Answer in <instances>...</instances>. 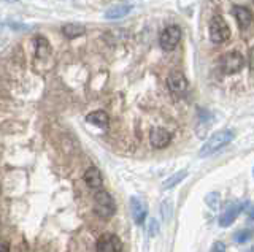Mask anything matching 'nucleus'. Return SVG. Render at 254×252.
<instances>
[{
    "label": "nucleus",
    "instance_id": "obj_10",
    "mask_svg": "<svg viewBox=\"0 0 254 252\" xmlns=\"http://www.w3.org/2000/svg\"><path fill=\"white\" fill-rule=\"evenodd\" d=\"M232 13H234V18L237 21L238 27L242 30L248 29L253 22V13L250 8H246V6H240V5H234L232 8Z\"/></svg>",
    "mask_w": 254,
    "mask_h": 252
},
{
    "label": "nucleus",
    "instance_id": "obj_9",
    "mask_svg": "<svg viewBox=\"0 0 254 252\" xmlns=\"http://www.w3.org/2000/svg\"><path fill=\"white\" fill-rule=\"evenodd\" d=\"M130 211H132V217L135 220V224L141 225L143 222H145L146 214H148V206L141 199H138V197H132L130 199Z\"/></svg>",
    "mask_w": 254,
    "mask_h": 252
},
{
    "label": "nucleus",
    "instance_id": "obj_11",
    "mask_svg": "<svg viewBox=\"0 0 254 252\" xmlns=\"http://www.w3.org/2000/svg\"><path fill=\"white\" fill-rule=\"evenodd\" d=\"M149 141H151V145H153L154 148L162 149V148H165V146L172 141V135H170V132H169V130L157 127V129H153V130H151Z\"/></svg>",
    "mask_w": 254,
    "mask_h": 252
},
{
    "label": "nucleus",
    "instance_id": "obj_22",
    "mask_svg": "<svg viewBox=\"0 0 254 252\" xmlns=\"http://www.w3.org/2000/svg\"><path fill=\"white\" fill-rule=\"evenodd\" d=\"M211 252H226V246H224V244H222L221 241H218V243H214V244H213Z\"/></svg>",
    "mask_w": 254,
    "mask_h": 252
},
{
    "label": "nucleus",
    "instance_id": "obj_17",
    "mask_svg": "<svg viewBox=\"0 0 254 252\" xmlns=\"http://www.w3.org/2000/svg\"><path fill=\"white\" fill-rule=\"evenodd\" d=\"M62 34L67 38H76L84 34V26L81 24H65L62 27Z\"/></svg>",
    "mask_w": 254,
    "mask_h": 252
},
{
    "label": "nucleus",
    "instance_id": "obj_13",
    "mask_svg": "<svg viewBox=\"0 0 254 252\" xmlns=\"http://www.w3.org/2000/svg\"><path fill=\"white\" fill-rule=\"evenodd\" d=\"M132 11V6L130 5H126V3H118L110 6V8L105 11V18L107 19H121L124 16H127Z\"/></svg>",
    "mask_w": 254,
    "mask_h": 252
},
{
    "label": "nucleus",
    "instance_id": "obj_5",
    "mask_svg": "<svg viewBox=\"0 0 254 252\" xmlns=\"http://www.w3.org/2000/svg\"><path fill=\"white\" fill-rule=\"evenodd\" d=\"M181 40V29L180 26H169L162 30L159 37V45L164 51H173Z\"/></svg>",
    "mask_w": 254,
    "mask_h": 252
},
{
    "label": "nucleus",
    "instance_id": "obj_3",
    "mask_svg": "<svg viewBox=\"0 0 254 252\" xmlns=\"http://www.w3.org/2000/svg\"><path fill=\"white\" fill-rule=\"evenodd\" d=\"M210 38L216 45L224 43L230 38V29L221 14H214L210 21Z\"/></svg>",
    "mask_w": 254,
    "mask_h": 252
},
{
    "label": "nucleus",
    "instance_id": "obj_14",
    "mask_svg": "<svg viewBox=\"0 0 254 252\" xmlns=\"http://www.w3.org/2000/svg\"><path fill=\"white\" fill-rule=\"evenodd\" d=\"M86 121L89 124L97 125L100 129H107L110 124V117L105 111H92L86 116Z\"/></svg>",
    "mask_w": 254,
    "mask_h": 252
},
{
    "label": "nucleus",
    "instance_id": "obj_23",
    "mask_svg": "<svg viewBox=\"0 0 254 252\" xmlns=\"http://www.w3.org/2000/svg\"><path fill=\"white\" fill-rule=\"evenodd\" d=\"M0 252H10V244L3 238H0Z\"/></svg>",
    "mask_w": 254,
    "mask_h": 252
},
{
    "label": "nucleus",
    "instance_id": "obj_12",
    "mask_svg": "<svg viewBox=\"0 0 254 252\" xmlns=\"http://www.w3.org/2000/svg\"><path fill=\"white\" fill-rule=\"evenodd\" d=\"M84 183L91 189H99L103 184V178H102L100 170L95 168V167L87 168L86 173H84Z\"/></svg>",
    "mask_w": 254,
    "mask_h": 252
},
{
    "label": "nucleus",
    "instance_id": "obj_4",
    "mask_svg": "<svg viewBox=\"0 0 254 252\" xmlns=\"http://www.w3.org/2000/svg\"><path fill=\"white\" fill-rule=\"evenodd\" d=\"M243 67H245V57L237 51H229L221 59V70L226 75H235Z\"/></svg>",
    "mask_w": 254,
    "mask_h": 252
},
{
    "label": "nucleus",
    "instance_id": "obj_25",
    "mask_svg": "<svg viewBox=\"0 0 254 252\" xmlns=\"http://www.w3.org/2000/svg\"><path fill=\"white\" fill-rule=\"evenodd\" d=\"M248 252H253V249H250V251H248Z\"/></svg>",
    "mask_w": 254,
    "mask_h": 252
},
{
    "label": "nucleus",
    "instance_id": "obj_7",
    "mask_svg": "<svg viewBox=\"0 0 254 252\" xmlns=\"http://www.w3.org/2000/svg\"><path fill=\"white\" fill-rule=\"evenodd\" d=\"M167 86H169L170 92L175 94V96H185L188 92L189 83L185 75L178 72V70H175V72H172L169 78H167Z\"/></svg>",
    "mask_w": 254,
    "mask_h": 252
},
{
    "label": "nucleus",
    "instance_id": "obj_6",
    "mask_svg": "<svg viewBox=\"0 0 254 252\" xmlns=\"http://www.w3.org/2000/svg\"><path fill=\"white\" fill-rule=\"evenodd\" d=\"M97 252H123V241L113 233H103L97 240Z\"/></svg>",
    "mask_w": 254,
    "mask_h": 252
},
{
    "label": "nucleus",
    "instance_id": "obj_24",
    "mask_svg": "<svg viewBox=\"0 0 254 252\" xmlns=\"http://www.w3.org/2000/svg\"><path fill=\"white\" fill-rule=\"evenodd\" d=\"M6 2H18V0H6Z\"/></svg>",
    "mask_w": 254,
    "mask_h": 252
},
{
    "label": "nucleus",
    "instance_id": "obj_8",
    "mask_svg": "<svg viewBox=\"0 0 254 252\" xmlns=\"http://www.w3.org/2000/svg\"><path fill=\"white\" fill-rule=\"evenodd\" d=\"M242 209H243L242 203H237V202L229 203L227 206L224 208V211L221 212V216H219V225L221 227H229L238 217V214L242 212Z\"/></svg>",
    "mask_w": 254,
    "mask_h": 252
},
{
    "label": "nucleus",
    "instance_id": "obj_19",
    "mask_svg": "<svg viewBox=\"0 0 254 252\" xmlns=\"http://www.w3.org/2000/svg\"><path fill=\"white\" fill-rule=\"evenodd\" d=\"M219 199H221V197H219L218 192H210V194H206V197H205V203L208 204L210 209L216 211L219 208V203H221Z\"/></svg>",
    "mask_w": 254,
    "mask_h": 252
},
{
    "label": "nucleus",
    "instance_id": "obj_16",
    "mask_svg": "<svg viewBox=\"0 0 254 252\" xmlns=\"http://www.w3.org/2000/svg\"><path fill=\"white\" fill-rule=\"evenodd\" d=\"M186 176H188V171L186 170H181L178 173H175V175H172L170 178H167L164 183H162V187L164 189H172V187H175L177 184H180L181 181H185Z\"/></svg>",
    "mask_w": 254,
    "mask_h": 252
},
{
    "label": "nucleus",
    "instance_id": "obj_21",
    "mask_svg": "<svg viewBox=\"0 0 254 252\" xmlns=\"http://www.w3.org/2000/svg\"><path fill=\"white\" fill-rule=\"evenodd\" d=\"M251 238V230H243V232H238L235 235V241L237 243H245Z\"/></svg>",
    "mask_w": 254,
    "mask_h": 252
},
{
    "label": "nucleus",
    "instance_id": "obj_1",
    "mask_svg": "<svg viewBox=\"0 0 254 252\" xmlns=\"http://www.w3.org/2000/svg\"><path fill=\"white\" fill-rule=\"evenodd\" d=\"M234 138H235V133L232 130H219L205 141V145L200 148V151H198V155L208 157L214 152H218L219 149L227 146Z\"/></svg>",
    "mask_w": 254,
    "mask_h": 252
},
{
    "label": "nucleus",
    "instance_id": "obj_20",
    "mask_svg": "<svg viewBox=\"0 0 254 252\" xmlns=\"http://www.w3.org/2000/svg\"><path fill=\"white\" fill-rule=\"evenodd\" d=\"M159 232H161V227H159V222L156 219H149L148 220V233H149V236H157L159 235Z\"/></svg>",
    "mask_w": 254,
    "mask_h": 252
},
{
    "label": "nucleus",
    "instance_id": "obj_18",
    "mask_svg": "<svg viewBox=\"0 0 254 252\" xmlns=\"http://www.w3.org/2000/svg\"><path fill=\"white\" fill-rule=\"evenodd\" d=\"M161 214L164 222H170L172 214H173V202L172 200H164L161 204Z\"/></svg>",
    "mask_w": 254,
    "mask_h": 252
},
{
    "label": "nucleus",
    "instance_id": "obj_15",
    "mask_svg": "<svg viewBox=\"0 0 254 252\" xmlns=\"http://www.w3.org/2000/svg\"><path fill=\"white\" fill-rule=\"evenodd\" d=\"M35 54L40 60H45L50 57L51 54V46L48 43L45 37H37L35 38Z\"/></svg>",
    "mask_w": 254,
    "mask_h": 252
},
{
    "label": "nucleus",
    "instance_id": "obj_2",
    "mask_svg": "<svg viewBox=\"0 0 254 252\" xmlns=\"http://www.w3.org/2000/svg\"><path fill=\"white\" fill-rule=\"evenodd\" d=\"M94 212L102 219H110L115 216L116 204L113 197L105 191H97L94 195Z\"/></svg>",
    "mask_w": 254,
    "mask_h": 252
}]
</instances>
